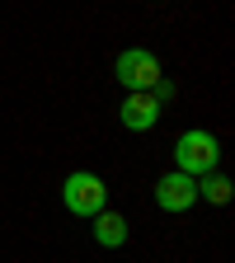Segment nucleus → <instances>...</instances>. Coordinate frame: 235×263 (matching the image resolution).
Returning <instances> with one entry per match:
<instances>
[{"label": "nucleus", "mask_w": 235, "mask_h": 263, "mask_svg": "<svg viewBox=\"0 0 235 263\" xmlns=\"http://www.w3.org/2000/svg\"><path fill=\"white\" fill-rule=\"evenodd\" d=\"M216 160H221V141L212 137V132H203V127L184 132V137L174 141V170L188 174V179L212 174V170H216Z\"/></svg>", "instance_id": "obj_1"}, {"label": "nucleus", "mask_w": 235, "mask_h": 263, "mask_svg": "<svg viewBox=\"0 0 235 263\" xmlns=\"http://www.w3.org/2000/svg\"><path fill=\"white\" fill-rule=\"evenodd\" d=\"M160 113H165V108L155 104L146 89H141V94H127V99H122V108H118V118H122L127 132H151V127L160 122Z\"/></svg>", "instance_id": "obj_5"}, {"label": "nucleus", "mask_w": 235, "mask_h": 263, "mask_svg": "<svg viewBox=\"0 0 235 263\" xmlns=\"http://www.w3.org/2000/svg\"><path fill=\"white\" fill-rule=\"evenodd\" d=\"M89 221H94V245H99V249H122V245H127V221H122L118 212L104 207V212L89 216Z\"/></svg>", "instance_id": "obj_6"}, {"label": "nucleus", "mask_w": 235, "mask_h": 263, "mask_svg": "<svg viewBox=\"0 0 235 263\" xmlns=\"http://www.w3.org/2000/svg\"><path fill=\"white\" fill-rule=\"evenodd\" d=\"M61 202H66V212L71 216H99L104 212V202H109V183L99 179V174H89V170H80V174H71L61 183Z\"/></svg>", "instance_id": "obj_2"}, {"label": "nucleus", "mask_w": 235, "mask_h": 263, "mask_svg": "<svg viewBox=\"0 0 235 263\" xmlns=\"http://www.w3.org/2000/svg\"><path fill=\"white\" fill-rule=\"evenodd\" d=\"M146 94H151V99H155V104L165 108V104H174V94H179V89H174V80H170V76H160V80H155V85H151Z\"/></svg>", "instance_id": "obj_8"}, {"label": "nucleus", "mask_w": 235, "mask_h": 263, "mask_svg": "<svg viewBox=\"0 0 235 263\" xmlns=\"http://www.w3.org/2000/svg\"><path fill=\"white\" fill-rule=\"evenodd\" d=\"M113 76H118V85H122L127 94H141V89H151L165 71H160L155 52H146V47H127V52H118V61H113Z\"/></svg>", "instance_id": "obj_3"}, {"label": "nucleus", "mask_w": 235, "mask_h": 263, "mask_svg": "<svg viewBox=\"0 0 235 263\" xmlns=\"http://www.w3.org/2000/svg\"><path fill=\"white\" fill-rule=\"evenodd\" d=\"M197 197H207L212 207H226V202H230V179H226V174H216V170H212V174H203V179H197Z\"/></svg>", "instance_id": "obj_7"}, {"label": "nucleus", "mask_w": 235, "mask_h": 263, "mask_svg": "<svg viewBox=\"0 0 235 263\" xmlns=\"http://www.w3.org/2000/svg\"><path fill=\"white\" fill-rule=\"evenodd\" d=\"M197 202V179H188V174H160L155 179V207L160 212H188Z\"/></svg>", "instance_id": "obj_4"}]
</instances>
